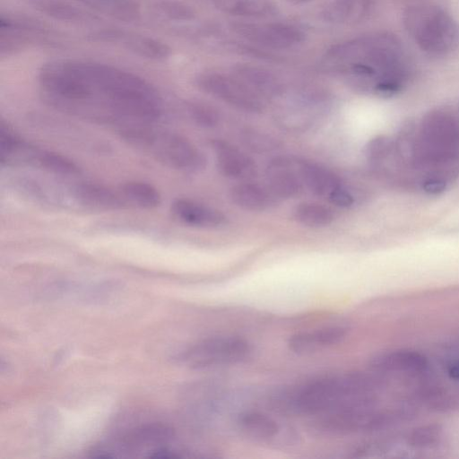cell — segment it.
Returning <instances> with one entry per match:
<instances>
[{"label":"cell","mask_w":459,"mask_h":459,"mask_svg":"<svg viewBox=\"0 0 459 459\" xmlns=\"http://www.w3.org/2000/svg\"><path fill=\"white\" fill-rule=\"evenodd\" d=\"M196 87L208 94L238 110L250 114H260L264 104L257 95L233 74L227 75L218 72H204L195 78Z\"/></svg>","instance_id":"8"},{"label":"cell","mask_w":459,"mask_h":459,"mask_svg":"<svg viewBox=\"0 0 459 459\" xmlns=\"http://www.w3.org/2000/svg\"><path fill=\"white\" fill-rule=\"evenodd\" d=\"M223 13L242 17H268L275 13V6L268 0H212Z\"/></svg>","instance_id":"23"},{"label":"cell","mask_w":459,"mask_h":459,"mask_svg":"<svg viewBox=\"0 0 459 459\" xmlns=\"http://www.w3.org/2000/svg\"><path fill=\"white\" fill-rule=\"evenodd\" d=\"M174 437L173 429L160 422L145 423L134 427L123 434L115 445V449L105 452L101 457H117V453H146L148 457H177L179 455L168 446Z\"/></svg>","instance_id":"7"},{"label":"cell","mask_w":459,"mask_h":459,"mask_svg":"<svg viewBox=\"0 0 459 459\" xmlns=\"http://www.w3.org/2000/svg\"><path fill=\"white\" fill-rule=\"evenodd\" d=\"M443 429L440 425L429 424L415 428L407 437V443L415 448H429L440 443Z\"/></svg>","instance_id":"25"},{"label":"cell","mask_w":459,"mask_h":459,"mask_svg":"<svg viewBox=\"0 0 459 459\" xmlns=\"http://www.w3.org/2000/svg\"><path fill=\"white\" fill-rule=\"evenodd\" d=\"M293 217L299 223L310 228L330 225L334 220L331 208L316 202H303L293 210Z\"/></svg>","instance_id":"24"},{"label":"cell","mask_w":459,"mask_h":459,"mask_svg":"<svg viewBox=\"0 0 459 459\" xmlns=\"http://www.w3.org/2000/svg\"><path fill=\"white\" fill-rule=\"evenodd\" d=\"M126 204L143 209L156 208L160 204V192L152 185L143 181H128L119 187Z\"/></svg>","instance_id":"22"},{"label":"cell","mask_w":459,"mask_h":459,"mask_svg":"<svg viewBox=\"0 0 459 459\" xmlns=\"http://www.w3.org/2000/svg\"><path fill=\"white\" fill-rule=\"evenodd\" d=\"M324 61L355 88L381 97L399 92L410 75V60L403 45L387 32L370 33L334 45Z\"/></svg>","instance_id":"1"},{"label":"cell","mask_w":459,"mask_h":459,"mask_svg":"<svg viewBox=\"0 0 459 459\" xmlns=\"http://www.w3.org/2000/svg\"><path fill=\"white\" fill-rule=\"evenodd\" d=\"M289 2H291V3H295V4H300V3H306V2H308V1H311V0H287Z\"/></svg>","instance_id":"34"},{"label":"cell","mask_w":459,"mask_h":459,"mask_svg":"<svg viewBox=\"0 0 459 459\" xmlns=\"http://www.w3.org/2000/svg\"><path fill=\"white\" fill-rule=\"evenodd\" d=\"M155 6L162 15L170 20L185 22L195 17V12L191 6L178 1L161 0Z\"/></svg>","instance_id":"28"},{"label":"cell","mask_w":459,"mask_h":459,"mask_svg":"<svg viewBox=\"0 0 459 459\" xmlns=\"http://www.w3.org/2000/svg\"><path fill=\"white\" fill-rule=\"evenodd\" d=\"M232 74L260 97L276 98L283 93L284 86L272 72L251 65H238Z\"/></svg>","instance_id":"16"},{"label":"cell","mask_w":459,"mask_h":459,"mask_svg":"<svg viewBox=\"0 0 459 459\" xmlns=\"http://www.w3.org/2000/svg\"><path fill=\"white\" fill-rule=\"evenodd\" d=\"M246 141L247 144L250 145L254 150L260 149L262 151L271 150L275 147V143L273 140L266 135H262L260 134L252 133L247 134L246 137Z\"/></svg>","instance_id":"31"},{"label":"cell","mask_w":459,"mask_h":459,"mask_svg":"<svg viewBox=\"0 0 459 459\" xmlns=\"http://www.w3.org/2000/svg\"><path fill=\"white\" fill-rule=\"evenodd\" d=\"M348 329L343 326H330L292 335L288 342L290 350L298 354L316 352L342 342Z\"/></svg>","instance_id":"15"},{"label":"cell","mask_w":459,"mask_h":459,"mask_svg":"<svg viewBox=\"0 0 459 459\" xmlns=\"http://www.w3.org/2000/svg\"><path fill=\"white\" fill-rule=\"evenodd\" d=\"M122 40L129 51L146 59L164 61L172 53V49L168 44L152 37L125 34Z\"/></svg>","instance_id":"21"},{"label":"cell","mask_w":459,"mask_h":459,"mask_svg":"<svg viewBox=\"0 0 459 459\" xmlns=\"http://www.w3.org/2000/svg\"><path fill=\"white\" fill-rule=\"evenodd\" d=\"M170 210L177 220L189 226L212 229L226 222V217L221 211L190 199L174 200Z\"/></svg>","instance_id":"13"},{"label":"cell","mask_w":459,"mask_h":459,"mask_svg":"<svg viewBox=\"0 0 459 459\" xmlns=\"http://www.w3.org/2000/svg\"><path fill=\"white\" fill-rule=\"evenodd\" d=\"M446 186V181L442 177L437 176L427 178L422 183L423 190L432 195L444 192Z\"/></svg>","instance_id":"32"},{"label":"cell","mask_w":459,"mask_h":459,"mask_svg":"<svg viewBox=\"0 0 459 459\" xmlns=\"http://www.w3.org/2000/svg\"><path fill=\"white\" fill-rule=\"evenodd\" d=\"M214 153L215 163L221 175L237 180H249L257 174L255 160L234 144L213 139L210 143Z\"/></svg>","instance_id":"10"},{"label":"cell","mask_w":459,"mask_h":459,"mask_svg":"<svg viewBox=\"0 0 459 459\" xmlns=\"http://www.w3.org/2000/svg\"><path fill=\"white\" fill-rule=\"evenodd\" d=\"M230 199L238 207L250 212H264L276 206L280 199L266 185L244 181L230 190Z\"/></svg>","instance_id":"14"},{"label":"cell","mask_w":459,"mask_h":459,"mask_svg":"<svg viewBox=\"0 0 459 459\" xmlns=\"http://www.w3.org/2000/svg\"><path fill=\"white\" fill-rule=\"evenodd\" d=\"M231 30L247 41L273 49H286L301 44L305 33L291 24L281 22H236Z\"/></svg>","instance_id":"9"},{"label":"cell","mask_w":459,"mask_h":459,"mask_svg":"<svg viewBox=\"0 0 459 459\" xmlns=\"http://www.w3.org/2000/svg\"><path fill=\"white\" fill-rule=\"evenodd\" d=\"M189 117L198 126L203 127H213L220 121L218 110L204 102L189 101L186 105Z\"/></svg>","instance_id":"26"},{"label":"cell","mask_w":459,"mask_h":459,"mask_svg":"<svg viewBox=\"0 0 459 459\" xmlns=\"http://www.w3.org/2000/svg\"><path fill=\"white\" fill-rule=\"evenodd\" d=\"M371 367L385 373L421 377L429 370V361L422 353L409 350H395L378 354L371 360Z\"/></svg>","instance_id":"12"},{"label":"cell","mask_w":459,"mask_h":459,"mask_svg":"<svg viewBox=\"0 0 459 459\" xmlns=\"http://www.w3.org/2000/svg\"><path fill=\"white\" fill-rule=\"evenodd\" d=\"M374 9L372 0H332L322 10L327 22L347 24L368 18Z\"/></svg>","instance_id":"18"},{"label":"cell","mask_w":459,"mask_h":459,"mask_svg":"<svg viewBox=\"0 0 459 459\" xmlns=\"http://www.w3.org/2000/svg\"><path fill=\"white\" fill-rule=\"evenodd\" d=\"M0 162L5 167L31 168L64 177L81 172L73 160L27 142L3 119L0 123Z\"/></svg>","instance_id":"5"},{"label":"cell","mask_w":459,"mask_h":459,"mask_svg":"<svg viewBox=\"0 0 459 459\" xmlns=\"http://www.w3.org/2000/svg\"><path fill=\"white\" fill-rule=\"evenodd\" d=\"M237 425L245 436L258 441L274 439L281 430L273 418L255 411L240 413L237 418Z\"/></svg>","instance_id":"19"},{"label":"cell","mask_w":459,"mask_h":459,"mask_svg":"<svg viewBox=\"0 0 459 459\" xmlns=\"http://www.w3.org/2000/svg\"><path fill=\"white\" fill-rule=\"evenodd\" d=\"M328 200L333 204L342 208L351 207L354 203L353 195L343 184L331 193Z\"/></svg>","instance_id":"30"},{"label":"cell","mask_w":459,"mask_h":459,"mask_svg":"<svg viewBox=\"0 0 459 459\" xmlns=\"http://www.w3.org/2000/svg\"><path fill=\"white\" fill-rule=\"evenodd\" d=\"M122 139L171 169L197 173L207 165V158L186 137L157 128L152 122L133 121L116 129Z\"/></svg>","instance_id":"3"},{"label":"cell","mask_w":459,"mask_h":459,"mask_svg":"<svg viewBox=\"0 0 459 459\" xmlns=\"http://www.w3.org/2000/svg\"><path fill=\"white\" fill-rule=\"evenodd\" d=\"M390 146L384 137L370 140L365 150L366 157L372 165H377L389 154Z\"/></svg>","instance_id":"29"},{"label":"cell","mask_w":459,"mask_h":459,"mask_svg":"<svg viewBox=\"0 0 459 459\" xmlns=\"http://www.w3.org/2000/svg\"><path fill=\"white\" fill-rule=\"evenodd\" d=\"M405 30L419 48L433 56H444L459 45V27L442 8L432 4L408 7L403 15Z\"/></svg>","instance_id":"4"},{"label":"cell","mask_w":459,"mask_h":459,"mask_svg":"<svg viewBox=\"0 0 459 459\" xmlns=\"http://www.w3.org/2000/svg\"><path fill=\"white\" fill-rule=\"evenodd\" d=\"M448 377L455 381H459V359L451 362L446 368Z\"/></svg>","instance_id":"33"},{"label":"cell","mask_w":459,"mask_h":459,"mask_svg":"<svg viewBox=\"0 0 459 459\" xmlns=\"http://www.w3.org/2000/svg\"><path fill=\"white\" fill-rule=\"evenodd\" d=\"M242 338L224 336L202 340L181 351L177 359L191 368H208L241 363L251 354Z\"/></svg>","instance_id":"6"},{"label":"cell","mask_w":459,"mask_h":459,"mask_svg":"<svg viewBox=\"0 0 459 459\" xmlns=\"http://www.w3.org/2000/svg\"><path fill=\"white\" fill-rule=\"evenodd\" d=\"M38 6L42 13L56 20L74 22L82 18L79 10L58 1L41 0Z\"/></svg>","instance_id":"27"},{"label":"cell","mask_w":459,"mask_h":459,"mask_svg":"<svg viewBox=\"0 0 459 459\" xmlns=\"http://www.w3.org/2000/svg\"><path fill=\"white\" fill-rule=\"evenodd\" d=\"M417 396L424 405L436 411L459 409V385H429L421 388Z\"/></svg>","instance_id":"20"},{"label":"cell","mask_w":459,"mask_h":459,"mask_svg":"<svg viewBox=\"0 0 459 459\" xmlns=\"http://www.w3.org/2000/svg\"><path fill=\"white\" fill-rule=\"evenodd\" d=\"M267 186L281 199L294 198L304 188L299 169L298 160L287 156L273 159L266 168Z\"/></svg>","instance_id":"11"},{"label":"cell","mask_w":459,"mask_h":459,"mask_svg":"<svg viewBox=\"0 0 459 459\" xmlns=\"http://www.w3.org/2000/svg\"><path fill=\"white\" fill-rule=\"evenodd\" d=\"M382 385L377 377L366 373L333 376L300 387L288 403L295 411L312 415L373 405Z\"/></svg>","instance_id":"2"},{"label":"cell","mask_w":459,"mask_h":459,"mask_svg":"<svg viewBox=\"0 0 459 459\" xmlns=\"http://www.w3.org/2000/svg\"><path fill=\"white\" fill-rule=\"evenodd\" d=\"M298 169L304 187L317 196L327 197L342 185L332 170L309 160H298Z\"/></svg>","instance_id":"17"}]
</instances>
